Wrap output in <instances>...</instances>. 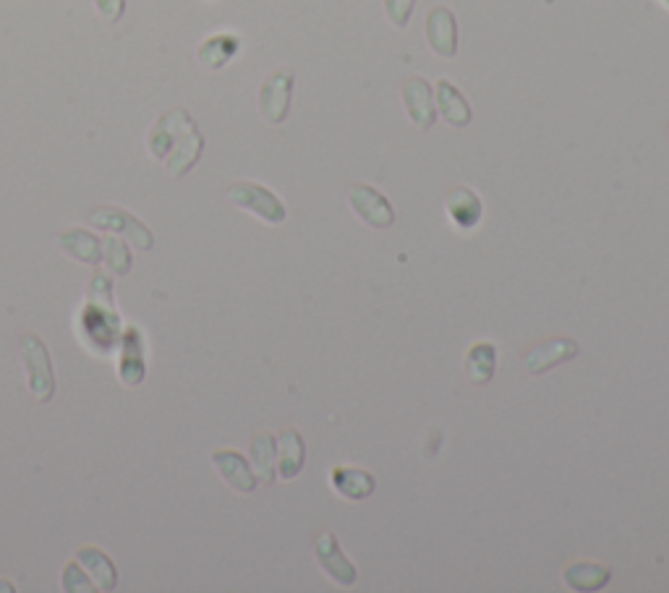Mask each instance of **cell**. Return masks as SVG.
Here are the masks:
<instances>
[{"label":"cell","mask_w":669,"mask_h":593,"mask_svg":"<svg viewBox=\"0 0 669 593\" xmlns=\"http://www.w3.org/2000/svg\"><path fill=\"white\" fill-rule=\"evenodd\" d=\"M147 147L155 160L163 162L170 178L189 176L204 152V136L189 110L173 108L163 113L149 129Z\"/></svg>","instance_id":"1"},{"label":"cell","mask_w":669,"mask_h":593,"mask_svg":"<svg viewBox=\"0 0 669 593\" xmlns=\"http://www.w3.org/2000/svg\"><path fill=\"white\" fill-rule=\"evenodd\" d=\"M21 361L27 369L29 390H32L37 403H50L55 395V369L53 358H50L48 343L34 332H24L19 340Z\"/></svg>","instance_id":"2"},{"label":"cell","mask_w":669,"mask_h":593,"mask_svg":"<svg viewBox=\"0 0 669 593\" xmlns=\"http://www.w3.org/2000/svg\"><path fill=\"white\" fill-rule=\"evenodd\" d=\"M230 204H236L238 209H246L254 217H259L267 225H283L288 217L283 199L278 194H272L270 189H264L262 183L254 181H236L228 186Z\"/></svg>","instance_id":"3"},{"label":"cell","mask_w":669,"mask_h":593,"mask_svg":"<svg viewBox=\"0 0 669 593\" xmlns=\"http://www.w3.org/2000/svg\"><path fill=\"white\" fill-rule=\"evenodd\" d=\"M89 225H95L100 230H110V233H118V236H126L131 246L142 251H149L155 246V233L139 217L131 215V212H126L121 207L100 204V207L89 212Z\"/></svg>","instance_id":"4"},{"label":"cell","mask_w":669,"mask_h":593,"mask_svg":"<svg viewBox=\"0 0 669 593\" xmlns=\"http://www.w3.org/2000/svg\"><path fill=\"white\" fill-rule=\"evenodd\" d=\"M293 84H296V74H293L291 68H278V71H272L264 79L262 89H259V110H262L264 121L272 123V126H280L288 118Z\"/></svg>","instance_id":"5"},{"label":"cell","mask_w":669,"mask_h":593,"mask_svg":"<svg viewBox=\"0 0 669 593\" xmlns=\"http://www.w3.org/2000/svg\"><path fill=\"white\" fill-rule=\"evenodd\" d=\"M314 557H317L319 567L325 570V575L332 580V583L348 588L359 580V570H356V565L345 557V552L340 549L338 536L332 531L319 533V539L314 541Z\"/></svg>","instance_id":"6"},{"label":"cell","mask_w":669,"mask_h":593,"mask_svg":"<svg viewBox=\"0 0 669 593\" xmlns=\"http://www.w3.org/2000/svg\"><path fill=\"white\" fill-rule=\"evenodd\" d=\"M348 202H351L353 212L372 228H392L395 225V209H392L390 199L385 194H379L374 186L366 183H353L348 189Z\"/></svg>","instance_id":"7"},{"label":"cell","mask_w":669,"mask_h":593,"mask_svg":"<svg viewBox=\"0 0 669 593\" xmlns=\"http://www.w3.org/2000/svg\"><path fill=\"white\" fill-rule=\"evenodd\" d=\"M212 465L220 473V479L238 494H251L259 486L257 473L251 468L249 460L238 450H215L210 455Z\"/></svg>","instance_id":"8"},{"label":"cell","mask_w":669,"mask_h":593,"mask_svg":"<svg viewBox=\"0 0 669 593\" xmlns=\"http://www.w3.org/2000/svg\"><path fill=\"white\" fill-rule=\"evenodd\" d=\"M426 42L440 58H455L458 53V21L450 8L437 6L426 16Z\"/></svg>","instance_id":"9"},{"label":"cell","mask_w":669,"mask_h":593,"mask_svg":"<svg viewBox=\"0 0 669 593\" xmlns=\"http://www.w3.org/2000/svg\"><path fill=\"white\" fill-rule=\"evenodd\" d=\"M403 102H406L411 121L421 131L432 129L434 121H437V102H434V92L429 87V81L421 79V76H411L403 84Z\"/></svg>","instance_id":"10"},{"label":"cell","mask_w":669,"mask_h":593,"mask_svg":"<svg viewBox=\"0 0 669 593\" xmlns=\"http://www.w3.org/2000/svg\"><path fill=\"white\" fill-rule=\"evenodd\" d=\"M147 374V364H144V340L142 332L136 327H129L123 332L121 345V364H118V379L126 387H139Z\"/></svg>","instance_id":"11"},{"label":"cell","mask_w":669,"mask_h":593,"mask_svg":"<svg viewBox=\"0 0 669 593\" xmlns=\"http://www.w3.org/2000/svg\"><path fill=\"white\" fill-rule=\"evenodd\" d=\"M575 356H578V343H573L570 337H557V340H547L526 353V369L531 374H544L552 366L565 364Z\"/></svg>","instance_id":"12"},{"label":"cell","mask_w":669,"mask_h":593,"mask_svg":"<svg viewBox=\"0 0 669 593\" xmlns=\"http://www.w3.org/2000/svg\"><path fill=\"white\" fill-rule=\"evenodd\" d=\"M434 102H437V110L445 118L450 126L455 129H463L471 123L474 113H471V105L466 102V97L460 95V89L455 87L453 81L440 79L437 81V95H434Z\"/></svg>","instance_id":"13"},{"label":"cell","mask_w":669,"mask_h":593,"mask_svg":"<svg viewBox=\"0 0 669 593\" xmlns=\"http://www.w3.org/2000/svg\"><path fill=\"white\" fill-rule=\"evenodd\" d=\"M58 241H61V249L76 262L89 264V267H97L102 262V241L89 230L68 228L58 236Z\"/></svg>","instance_id":"14"},{"label":"cell","mask_w":669,"mask_h":593,"mask_svg":"<svg viewBox=\"0 0 669 593\" xmlns=\"http://www.w3.org/2000/svg\"><path fill=\"white\" fill-rule=\"evenodd\" d=\"M332 489L345 499H353V502H361V499H369L377 489V479H374L369 471H361V468H332L330 473Z\"/></svg>","instance_id":"15"},{"label":"cell","mask_w":669,"mask_h":593,"mask_svg":"<svg viewBox=\"0 0 669 593\" xmlns=\"http://www.w3.org/2000/svg\"><path fill=\"white\" fill-rule=\"evenodd\" d=\"M447 215L460 230H474L481 223V215H484L479 194L463 189V186L453 189L447 194Z\"/></svg>","instance_id":"16"},{"label":"cell","mask_w":669,"mask_h":593,"mask_svg":"<svg viewBox=\"0 0 669 593\" xmlns=\"http://www.w3.org/2000/svg\"><path fill=\"white\" fill-rule=\"evenodd\" d=\"M76 560L82 562L89 578L95 580L97 591H115L118 588V570H115V562L110 560V554H105L97 546H82L76 552Z\"/></svg>","instance_id":"17"},{"label":"cell","mask_w":669,"mask_h":593,"mask_svg":"<svg viewBox=\"0 0 669 593\" xmlns=\"http://www.w3.org/2000/svg\"><path fill=\"white\" fill-rule=\"evenodd\" d=\"M306 463L304 437L296 429H285L278 439V471L285 481H293Z\"/></svg>","instance_id":"18"},{"label":"cell","mask_w":669,"mask_h":593,"mask_svg":"<svg viewBox=\"0 0 669 593\" xmlns=\"http://www.w3.org/2000/svg\"><path fill=\"white\" fill-rule=\"evenodd\" d=\"M612 578V570L607 565H596V562H575L562 570L565 586L573 591H599Z\"/></svg>","instance_id":"19"},{"label":"cell","mask_w":669,"mask_h":593,"mask_svg":"<svg viewBox=\"0 0 669 593\" xmlns=\"http://www.w3.org/2000/svg\"><path fill=\"white\" fill-rule=\"evenodd\" d=\"M275 463H278V439L262 432L251 439V468L264 486L275 484Z\"/></svg>","instance_id":"20"},{"label":"cell","mask_w":669,"mask_h":593,"mask_svg":"<svg viewBox=\"0 0 669 593\" xmlns=\"http://www.w3.org/2000/svg\"><path fill=\"white\" fill-rule=\"evenodd\" d=\"M241 48V40H238L236 34H212L207 40L202 42V48L196 53L199 63L204 68H210V71H217V68H223L225 63H230V58L238 53Z\"/></svg>","instance_id":"21"},{"label":"cell","mask_w":669,"mask_h":593,"mask_svg":"<svg viewBox=\"0 0 669 593\" xmlns=\"http://www.w3.org/2000/svg\"><path fill=\"white\" fill-rule=\"evenodd\" d=\"M497 366V348L492 343H476L466 353V377L471 385L484 387L492 382Z\"/></svg>","instance_id":"22"},{"label":"cell","mask_w":669,"mask_h":593,"mask_svg":"<svg viewBox=\"0 0 669 593\" xmlns=\"http://www.w3.org/2000/svg\"><path fill=\"white\" fill-rule=\"evenodd\" d=\"M102 259H105V264H108L115 275H129L131 272L129 246L118 241L115 236H105V241H102Z\"/></svg>","instance_id":"23"},{"label":"cell","mask_w":669,"mask_h":593,"mask_svg":"<svg viewBox=\"0 0 669 593\" xmlns=\"http://www.w3.org/2000/svg\"><path fill=\"white\" fill-rule=\"evenodd\" d=\"M61 588L66 593H92L97 591L95 580L89 578V573L82 567V562L74 560L68 562L66 570H63L61 575Z\"/></svg>","instance_id":"24"},{"label":"cell","mask_w":669,"mask_h":593,"mask_svg":"<svg viewBox=\"0 0 669 593\" xmlns=\"http://www.w3.org/2000/svg\"><path fill=\"white\" fill-rule=\"evenodd\" d=\"M413 6H416V0H385V14L392 21V27L406 29L408 21H411Z\"/></svg>","instance_id":"25"},{"label":"cell","mask_w":669,"mask_h":593,"mask_svg":"<svg viewBox=\"0 0 669 593\" xmlns=\"http://www.w3.org/2000/svg\"><path fill=\"white\" fill-rule=\"evenodd\" d=\"M95 6L108 24H118L123 11H126V0H95Z\"/></svg>","instance_id":"26"},{"label":"cell","mask_w":669,"mask_h":593,"mask_svg":"<svg viewBox=\"0 0 669 593\" xmlns=\"http://www.w3.org/2000/svg\"><path fill=\"white\" fill-rule=\"evenodd\" d=\"M0 591H11V593H14L16 588H14V586H8V583H0Z\"/></svg>","instance_id":"27"},{"label":"cell","mask_w":669,"mask_h":593,"mask_svg":"<svg viewBox=\"0 0 669 593\" xmlns=\"http://www.w3.org/2000/svg\"><path fill=\"white\" fill-rule=\"evenodd\" d=\"M667 134H669V129H667Z\"/></svg>","instance_id":"28"}]
</instances>
